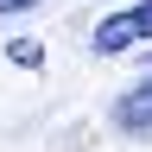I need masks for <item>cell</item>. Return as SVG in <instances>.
I'll use <instances>...</instances> for the list:
<instances>
[{"label": "cell", "mask_w": 152, "mask_h": 152, "mask_svg": "<svg viewBox=\"0 0 152 152\" xmlns=\"http://www.w3.org/2000/svg\"><path fill=\"white\" fill-rule=\"evenodd\" d=\"M146 38H152V0L108 13L102 26H95V51H102V57H121V51H133V45H146Z\"/></svg>", "instance_id": "6da1fadb"}, {"label": "cell", "mask_w": 152, "mask_h": 152, "mask_svg": "<svg viewBox=\"0 0 152 152\" xmlns=\"http://www.w3.org/2000/svg\"><path fill=\"white\" fill-rule=\"evenodd\" d=\"M114 127L121 133H152V76H140V83L114 102Z\"/></svg>", "instance_id": "7a4b0ae2"}, {"label": "cell", "mask_w": 152, "mask_h": 152, "mask_svg": "<svg viewBox=\"0 0 152 152\" xmlns=\"http://www.w3.org/2000/svg\"><path fill=\"white\" fill-rule=\"evenodd\" d=\"M7 57H13V64H26V70H32V64H38V57H45V51H38L32 38H19V45H7Z\"/></svg>", "instance_id": "3957f363"}, {"label": "cell", "mask_w": 152, "mask_h": 152, "mask_svg": "<svg viewBox=\"0 0 152 152\" xmlns=\"http://www.w3.org/2000/svg\"><path fill=\"white\" fill-rule=\"evenodd\" d=\"M26 7H38V0H0V13H26Z\"/></svg>", "instance_id": "277c9868"}]
</instances>
